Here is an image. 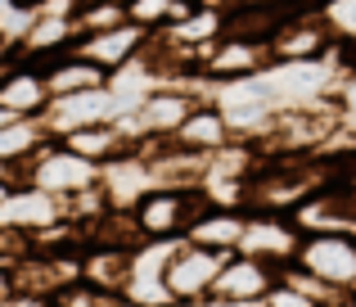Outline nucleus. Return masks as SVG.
Masks as SVG:
<instances>
[{
    "label": "nucleus",
    "instance_id": "1",
    "mask_svg": "<svg viewBox=\"0 0 356 307\" xmlns=\"http://www.w3.org/2000/svg\"><path fill=\"white\" fill-rule=\"evenodd\" d=\"M208 208L199 185H154L131 203V221H136L140 239H185L190 221Z\"/></svg>",
    "mask_w": 356,
    "mask_h": 307
},
{
    "label": "nucleus",
    "instance_id": "2",
    "mask_svg": "<svg viewBox=\"0 0 356 307\" xmlns=\"http://www.w3.org/2000/svg\"><path fill=\"white\" fill-rule=\"evenodd\" d=\"M266 63L270 59H266V41H261V36L226 27L212 45L199 50V77L208 81V86H230V81H243V77H252V72H261Z\"/></svg>",
    "mask_w": 356,
    "mask_h": 307
},
{
    "label": "nucleus",
    "instance_id": "3",
    "mask_svg": "<svg viewBox=\"0 0 356 307\" xmlns=\"http://www.w3.org/2000/svg\"><path fill=\"white\" fill-rule=\"evenodd\" d=\"M226 253H212V249H199L190 239H176L172 253L163 262V290L172 303H194L199 307L212 294V281H217Z\"/></svg>",
    "mask_w": 356,
    "mask_h": 307
},
{
    "label": "nucleus",
    "instance_id": "4",
    "mask_svg": "<svg viewBox=\"0 0 356 307\" xmlns=\"http://www.w3.org/2000/svg\"><path fill=\"white\" fill-rule=\"evenodd\" d=\"M68 9H72L68 0H45V5L32 14L27 32L9 45V59H32V63H41V59H50V54L72 50L77 27H72V14H68Z\"/></svg>",
    "mask_w": 356,
    "mask_h": 307
},
{
    "label": "nucleus",
    "instance_id": "5",
    "mask_svg": "<svg viewBox=\"0 0 356 307\" xmlns=\"http://www.w3.org/2000/svg\"><path fill=\"white\" fill-rule=\"evenodd\" d=\"M298 244H302V230L289 221V212H243V239L239 253L261 258L266 267H284L298 258Z\"/></svg>",
    "mask_w": 356,
    "mask_h": 307
},
{
    "label": "nucleus",
    "instance_id": "6",
    "mask_svg": "<svg viewBox=\"0 0 356 307\" xmlns=\"http://www.w3.org/2000/svg\"><path fill=\"white\" fill-rule=\"evenodd\" d=\"M293 262L356 299V235H302Z\"/></svg>",
    "mask_w": 356,
    "mask_h": 307
},
{
    "label": "nucleus",
    "instance_id": "7",
    "mask_svg": "<svg viewBox=\"0 0 356 307\" xmlns=\"http://www.w3.org/2000/svg\"><path fill=\"white\" fill-rule=\"evenodd\" d=\"M199 100H203V95H194L190 86H176V81H158V86H149L145 95H140V104L131 109V113H136L140 136H145V141H167V136L181 127V118L190 113Z\"/></svg>",
    "mask_w": 356,
    "mask_h": 307
},
{
    "label": "nucleus",
    "instance_id": "8",
    "mask_svg": "<svg viewBox=\"0 0 356 307\" xmlns=\"http://www.w3.org/2000/svg\"><path fill=\"white\" fill-rule=\"evenodd\" d=\"M145 45H149V32L140 23H118V27H104V32L77 36V41H72V54L90 59L104 72H118V68H127V63H136L140 54H145Z\"/></svg>",
    "mask_w": 356,
    "mask_h": 307
},
{
    "label": "nucleus",
    "instance_id": "9",
    "mask_svg": "<svg viewBox=\"0 0 356 307\" xmlns=\"http://www.w3.org/2000/svg\"><path fill=\"white\" fill-rule=\"evenodd\" d=\"M270 285H275V267H266L261 258H248V253H226L208 299H217V303H261Z\"/></svg>",
    "mask_w": 356,
    "mask_h": 307
},
{
    "label": "nucleus",
    "instance_id": "10",
    "mask_svg": "<svg viewBox=\"0 0 356 307\" xmlns=\"http://www.w3.org/2000/svg\"><path fill=\"white\" fill-rule=\"evenodd\" d=\"M0 104L18 118H41L50 109V90H45L41 63L32 59H9L0 68Z\"/></svg>",
    "mask_w": 356,
    "mask_h": 307
},
{
    "label": "nucleus",
    "instance_id": "11",
    "mask_svg": "<svg viewBox=\"0 0 356 307\" xmlns=\"http://www.w3.org/2000/svg\"><path fill=\"white\" fill-rule=\"evenodd\" d=\"M167 141H172L176 150H190V154H212V150H221V145L235 141V132H230V123H226V113H221L217 100H199Z\"/></svg>",
    "mask_w": 356,
    "mask_h": 307
},
{
    "label": "nucleus",
    "instance_id": "12",
    "mask_svg": "<svg viewBox=\"0 0 356 307\" xmlns=\"http://www.w3.org/2000/svg\"><path fill=\"white\" fill-rule=\"evenodd\" d=\"M63 217V199L59 194H45V190H36V185H14V190L5 194V203H0V226H9V230H45V226H54V221Z\"/></svg>",
    "mask_w": 356,
    "mask_h": 307
},
{
    "label": "nucleus",
    "instance_id": "13",
    "mask_svg": "<svg viewBox=\"0 0 356 307\" xmlns=\"http://www.w3.org/2000/svg\"><path fill=\"white\" fill-rule=\"evenodd\" d=\"M127 276H131V244H108V239L81 244V285L99 294H122Z\"/></svg>",
    "mask_w": 356,
    "mask_h": 307
},
{
    "label": "nucleus",
    "instance_id": "14",
    "mask_svg": "<svg viewBox=\"0 0 356 307\" xmlns=\"http://www.w3.org/2000/svg\"><path fill=\"white\" fill-rule=\"evenodd\" d=\"M226 27H230V9H221V5H194L185 18L158 27V36H163L167 45H176V50H185V54L199 59V50H203V45H212Z\"/></svg>",
    "mask_w": 356,
    "mask_h": 307
},
{
    "label": "nucleus",
    "instance_id": "15",
    "mask_svg": "<svg viewBox=\"0 0 356 307\" xmlns=\"http://www.w3.org/2000/svg\"><path fill=\"white\" fill-rule=\"evenodd\" d=\"M41 77H45V90H50V100L77 95V90H99V86H108V72L95 68L90 59H81V54H72V50L41 59Z\"/></svg>",
    "mask_w": 356,
    "mask_h": 307
},
{
    "label": "nucleus",
    "instance_id": "16",
    "mask_svg": "<svg viewBox=\"0 0 356 307\" xmlns=\"http://www.w3.org/2000/svg\"><path fill=\"white\" fill-rule=\"evenodd\" d=\"M185 239H190V244H199V249H212V253H239L243 208H217V203H208V208L190 221Z\"/></svg>",
    "mask_w": 356,
    "mask_h": 307
},
{
    "label": "nucleus",
    "instance_id": "17",
    "mask_svg": "<svg viewBox=\"0 0 356 307\" xmlns=\"http://www.w3.org/2000/svg\"><path fill=\"white\" fill-rule=\"evenodd\" d=\"M63 145H68L72 154L90 158V163H108V158L127 154L131 141L118 132V123H86V127H72L68 136H59Z\"/></svg>",
    "mask_w": 356,
    "mask_h": 307
},
{
    "label": "nucleus",
    "instance_id": "18",
    "mask_svg": "<svg viewBox=\"0 0 356 307\" xmlns=\"http://www.w3.org/2000/svg\"><path fill=\"white\" fill-rule=\"evenodd\" d=\"M275 276H280V281H289L293 290H302L316 307H356L352 294H343L339 285H330V281H321V276H312L307 267H298V262H284Z\"/></svg>",
    "mask_w": 356,
    "mask_h": 307
},
{
    "label": "nucleus",
    "instance_id": "19",
    "mask_svg": "<svg viewBox=\"0 0 356 307\" xmlns=\"http://www.w3.org/2000/svg\"><path fill=\"white\" fill-rule=\"evenodd\" d=\"M68 14H72V27H77V36L104 32V27H118V23H131L122 0H72Z\"/></svg>",
    "mask_w": 356,
    "mask_h": 307
},
{
    "label": "nucleus",
    "instance_id": "20",
    "mask_svg": "<svg viewBox=\"0 0 356 307\" xmlns=\"http://www.w3.org/2000/svg\"><path fill=\"white\" fill-rule=\"evenodd\" d=\"M41 141H50L41 118H18V123L0 127V163H23Z\"/></svg>",
    "mask_w": 356,
    "mask_h": 307
},
{
    "label": "nucleus",
    "instance_id": "21",
    "mask_svg": "<svg viewBox=\"0 0 356 307\" xmlns=\"http://www.w3.org/2000/svg\"><path fill=\"white\" fill-rule=\"evenodd\" d=\"M316 14L334 32V41H356V0H316Z\"/></svg>",
    "mask_w": 356,
    "mask_h": 307
},
{
    "label": "nucleus",
    "instance_id": "22",
    "mask_svg": "<svg viewBox=\"0 0 356 307\" xmlns=\"http://www.w3.org/2000/svg\"><path fill=\"white\" fill-rule=\"evenodd\" d=\"M167 14H172V0H127V18L140 23L145 32L167 27Z\"/></svg>",
    "mask_w": 356,
    "mask_h": 307
},
{
    "label": "nucleus",
    "instance_id": "23",
    "mask_svg": "<svg viewBox=\"0 0 356 307\" xmlns=\"http://www.w3.org/2000/svg\"><path fill=\"white\" fill-rule=\"evenodd\" d=\"M261 307H316V303L307 299L302 290H293L289 281H280V276H275V285L266 290V299H261Z\"/></svg>",
    "mask_w": 356,
    "mask_h": 307
},
{
    "label": "nucleus",
    "instance_id": "24",
    "mask_svg": "<svg viewBox=\"0 0 356 307\" xmlns=\"http://www.w3.org/2000/svg\"><path fill=\"white\" fill-rule=\"evenodd\" d=\"M0 307H54V303L45 299V294H27V290H14V294H9V299L0 303Z\"/></svg>",
    "mask_w": 356,
    "mask_h": 307
},
{
    "label": "nucleus",
    "instance_id": "25",
    "mask_svg": "<svg viewBox=\"0 0 356 307\" xmlns=\"http://www.w3.org/2000/svg\"><path fill=\"white\" fill-rule=\"evenodd\" d=\"M14 294V271H9V262H0V303Z\"/></svg>",
    "mask_w": 356,
    "mask_h": 307
},
{
    "label": "nucleus",
    "instance_id": "26",
    "mask_svg": "<svg viewBox=\"0 0 356 307\" xmlns=\"http://www.w3.org/2000/svg\"><path fill=\"white\" fill-rule=\"evenodd\" d=\"M9 190H14V181H9V176L0 172V203H5V194H9Z\"/></svg>",
    "mask_w": 356,
    "mask_h": 307
},
{
    "label": "nucleus",
    "instance_id": "27",
    "mask_svg": "<svg viewBox=\"0 0 356 307\" xmlns=\"http://www.w3.org/2000/svg\"><path fill=\"white\" fill-rule=\"evenodd\" d=\"M18 5H27V9H41V5H45V0H18Z\"/></svg>",
    "mask_w": 356,
    "mask_h": 307
},
{
    "label": "nucleus",
    "instance_id": "28",
    "mask_svg": "<svg viewBox=\"0 0 356 307\" xmlns=\"http://www.w3.org/2000/svg\"><path fill=\"white\" fill-rule=\"evenodd\" d=\"M163 307H194V303H163Z\"/></svg>",
    "mask_w": 356,
    "mask_h": 307
},
{
    "label": "nucleus",
    "instance_id": "29",
    "mask_svg": "<svg viewBox=\"0 0 356 307\" xmlns=\"http://www.w3.org/2000/svg\"><path fill=\"white\" fill-rule=\"evenodd\" d=\"M5 63H9V59H5ZM5 63H0V68H5Z\"/></svg>",
    "mask_w": 356,
    "mask_h": 307
},
{
    "label": "nucleus",
    "instance_id": "30",
    "mask_svg": "<svg viewBox=\"0 0 356 307\" xmlns=\"http://www.w3.org/2000/svg\"><path fill=\"white\" fill-rule=\"evenodd\" d=\"M122 5H127V0H122Z\"/></svg>",
    "mask_w": 356,
    "mask_h": 307
},
{
    "label": "nucleus",
    "instance_id": "31",
    "mask_svg": "<svg viewBox=\"0 0 356 307\" xmlns=\"http://www.w3.org/2000/svg\"><path fill=\"white\" fill-rule=\"evenodd\" d=\"M68 5H72V0H68Z\"/></svg>",
    "mask_w": 356,
    "mask_h": 307
},
{
    "label": "nucleus",
    "instance_id": "32",
    "mask_svg": "<svg viewBox=\"0 0 356 307\" xmlns=\"http://www.w3.org/2000/svg\"><path fill=\"white\" fill-rule=\"evenodd\" d=\"M0 45H5V41H0Z\"/></svg>",
    "mask_w": 356,
    "mask_h": 307
}]
</instances>
